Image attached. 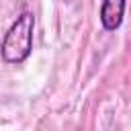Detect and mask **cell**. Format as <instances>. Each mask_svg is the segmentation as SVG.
<instances>
[{
	"label": "cell",
	"instance_id": "cell-2",
	"mask_svg": "<svg viewBox=\"0 0 131 131\" xmlns=\"http://www.w3.org/2000/svg\"><path fill=\"white\" fill-rule=\"evenodd\" d=\"M127 0H102L100 6V25L104 31H117L123 25Z\"/></svg>",
	"mask_w": 131,
	"mask_h": 131
},
{
	"label": "cell",
	"instance_id": "cell-1",
	"mask_svg": "<svg viewBox=\"0 0 131 131\" xmlns=\"http://www.w3.org/2000/svg\"><path fill=\"white\" fill-rule=\"evenodd\" d=\"M33 33H35V16L25 10L6 31L0 43V55L6 63H23L29 59L33 51Z\"/></svg>",
	"mask_w": 131,
	"mask_h": 131
}]
</instances>
